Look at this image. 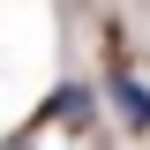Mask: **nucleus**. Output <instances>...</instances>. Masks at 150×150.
<instances>
[{"mask_svg":"<svg viewBox=\"0 0 150 150\" xmlns=\"http://www.w3.org/2000/svg\"><path fill=\"white\" fill-rule=\"evenodd\" d=\"M112 105H120V120H135V128H150V90L135 83V75H112Z\"/></svg>","mask_w":150,"mask_h":150,"instance_id":"f257e3e1","label":"nucleus"}]
</instances>
